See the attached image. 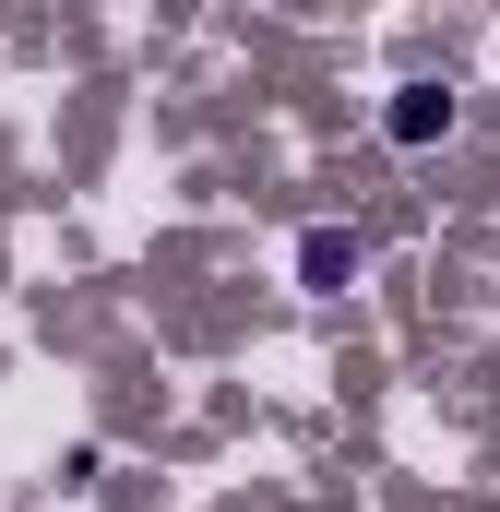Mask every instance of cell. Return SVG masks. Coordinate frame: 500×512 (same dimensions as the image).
Here are the masks:
<instances>
[{
  "label": "cell",
  "instance_id": "1",
  "mask_svg": "<svg viewBox=\"0 0 500 512\" xmlns=\"http://www.w3.org/2000/svg\"><path fill=\"white\" fill-rule=\"evenodd\" d=\"M453 131H465V96H453V84H429V72L381 96V143H393V155H429V143H453Z\"/></svg>",
  "mask_w": 500,
  "mask_h": 512
},
{
  "label": "cell",
  "instance_id": "2",
  "mask_svg": "<svg viewBox=\"0 0 500 512\" xmlns=\"http://www.w3.org/2000/svg\"><path fill=\"white\" fill-rule=\"evenodd\" d=\"M358 227H298V286H310V298H346V286H358Z\"/></svg>",
  "mask_w": 500,
  "mask_h": 512
}]
</instances>
